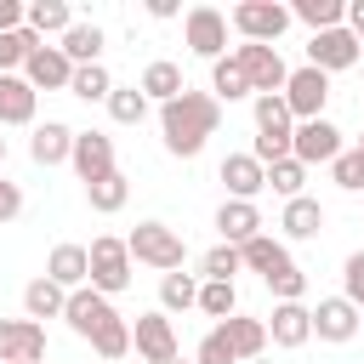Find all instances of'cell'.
Wrapping results in <instances>:
<instances>
[{"label": "cell", "instance_id": "6da1fadb", "mask_svg": "<svg viewBox=\"0 0 364 364\" xmlns=\"http://www.w3.org/2000/svg\"><path fill=\"white\" fill-rule=\"evenodd\" d=\"M216 125H222V102L210 97V91H182L176 102H165L159 108V136H165V148L176 154V159H193L210 136H216Z\"/></svg>", "mask_w": 364, "mask_h": 364}, {"label": "cell", "instance_id": "7a4b0ae2", "mask_svg": "<svg viewBox=\"0 0 364 364\" xmlns=\"http://www.w3.org/2000/svg\"><path fill=\"white\" fill-rule=\"evenodd\" d=\"M125 245H131V262H142L154 273H182V262H188V245L171 222H136Z\"/></svg>", "mask_w": 364, "mask_h": 364}, {"label": "cell", "instance_id": "3957f363", "mask_svg": "<svg viewBox=\"0 0 364 364\" xmlns=\"http://www.w3.org/2000/svg\"><path fill=\"white\" fill-rule=\"evenodd\" d=\"M85 250H91V290H102V296L114 301V296L131 284V245L114 239V233H102V239H91Z\"/></svg>", "mask_w": 364, "mask_h": 364}, {"label": "cell", "instance_id": "277c9868", "mask_svg": "<svg viewBox=\"0 0 364 364\" xmlns=\"http://www.w3.org/2000/svg\"><path fill=\"white\" fill-rule=\"evenodd\" d=\"M228 23H233L250 46H273V40L290 28V6H279V0H239V6L228 11Z\"/></svg>", "mask_w": 364, "mask_h": 364}, {"label": "cell", "instance_id": "5b68a950", "mask_svg": "<svg viewBox=\"0 0 364 364\" xmlns=\"http://www.w3.org/2000/svg\"><path fill=\"white\" fill-rule=\"evenodd\" d=\"M228 11H216V6H193L188 17H182V40H188V51L193 57H205V63H222L228 57Z\"/></svg>", "mask_w": 364, "mask_h": 364}, {"label": "cell", "instance_id": "8992f818", "mask_svg": "<svg viewBox=\"0 0 364 364\" xmlns=\"http://www.w3.org/2000/svg\"><path fill=\"white\" fill-rule=\"evenodd\" d=\"M233 63L245 68V80H250V91L256 97H279L284 91V80H290V68H284V57H279V46H233Z\"/></svg>", "mask_w": 364, "mask_h": 364}, {"label": "cell", "instance_id": "52a82bcc", "mask_svg": "<svg viewBox=\"0 0 364 364\" xmlns=\"http://www.w3.org/2000/svg\"><path fill=\"white\" fill-rule=\"evenodd\" d=\"M131 347H136V364H171V358H182L171 313H142L131 324Z\"/></svg>", "mask_w": 364, "mask_h": 364}, {"label": "cell", "instance_id": "ba28073f", "mask_svg": "<svg viewBox=\"0 0 364 364\" xmlns=\"http://www.w3.org/2000/svg\"><path fill=\"white\" fill-rule=\"evenodd\" d=\"M284 102H290L296 125H301V119H324V102H330V74H324V68H313V63L290 68V80H284Z\"/></svg>", "mask_w": 364, "mask_h": 364}, {"label": "cell", "instance_id": "9c48e42d", "mask_svg": "<svg viewBox=\"0 0 364 364\" xmlns=\"http://www.w3.org/2000/svg\"><path fill=\"white\" fill-rule=\"evenodd\" d=\"M341 154H347V142L330 119H301L290 136V159H301V165H336Z\"/></svg>", "mask_w": 364, "mask_h": 364}, {"label": "cell", "instance_id": "30bf717a", "mask_svg": "<svg viewBox=\"0 0 364 364\" xmlns=\"http://www.w3.org/2000/svg\"><path fill=\"white\" fill-rule=\"evenodd\" d=\"M364 51H358V34L341 23V28H324V34H313L307 40V63L313 68H324V74H341V68H353Z\"/></svg>", "mask_w": 364, "mask_h": 364}, {"label": "cell", "instance_id": "8fae6325", "mask_svg": "<svg viewBox=\"0 0 364 364\" xmlns=\"http://www.w3.org/2000/svg\"><path fill=\"white\" fill-rule=\"evenodd\" d=\"M68 165H74V176H80L85 188L102 182V176H114V171H119V165H114V136H102V131H80Z\"/></svg>", "mask_w": 364, "mask_h": 364}, {"label": "cell", "instance_id": "7c38bea8", "mask_svg": "<svg viewBox=\"0 0 364 364\" xmlns=\"http://www.w3.org/2000/svg\"><path fill=\"white\" fill-rule=\"evenodd\" d=\"M63 318H68V330H74V336H85V341H91V336H97V330H108L119 313H114V301H108L102 290H91V284H85V290H68Z\"/></svg>", "mask_w": 364, "mask_h": 364}, {"label": "cell", "instance_id": "4fadbf2b", "mask_svg": "<svg viewBox=\"0 0 364 364\" xmlns=\"http://www.w3.org/2000/svg\"><path fill=\"white\" fill-rule=\"evenodd\" d=\"M358 330H364V313H358L347 296H324V301L313 307V336H318V341L341 347V341H353Z\"/></svg>", "mask_w": 364, "mask_h": 364}, {"label": "cell", "instance_id": "5bb4252c", "mask_svg": "<svg viewBox=\"0 0 364 364\" xmlns=\"http://www.w3.org/2000/svg\"><path fill=\"white\" fill-rule=\"evenodd\" d=\"M40 358H46V324L0 318V364H40Z\"/></svg>", "mask_w": 364, "mask_h": 364}, {"label": "cell", "instance_id": "9a60e30c", "mask_svg": "<svg viewBox=\"0 0 364 364\" xmlns=\"http://www.w3.org/2000/svg\"><path fill=\"white\" fill-rule=\"evenodd\" d=\"M23 80L34 85V91H68L74 85V63L63 57V46H34L28 51V63H23Z\"/></svg>", "mask_w": 364, "mask_h": 364}, {"label": "cell", "instance_id": "2e32d148", "mask_svg": "<svg viewBox=\"0 0 364 364\" xmlns=\"http://www.w3.org/2000/svg\"><path fill=\"white\" fill-rule=\"evenodd\" d=\"M267 341L284 347V353L307 347V341H313V307H301V301H279L273 318H267Z\"/></svg>", "mask_w": 364, "mask_h": 364}, {"label": "cell", "instance_id": "e0dca14e", "mask_svg": "<svg viewBox=\"0 0 364 364\" xmlns=\"http://www.w3.org/2000/svg\"><path fill=\"white\" fill-rule=\"evenodd\" d=\"M216 176L228 182V199H250V205H256V193L267 188V165H262L256 154H228Z\"/></svg>", "mask_w": 364, "mask_h": 364}, {"label": "cell", "instance_id": "ac0fdd59", "mask_svg": "<svg viewBox=\"0 0 364 364\" xmlns=\"http://www.w3.org/2000/svg\"><path fill=\"white\" fill-rule=\"evenodd\" d=\"M46 279L63 284V290H85L91 284V250L85 245H57L46 256Z\"/></svg>", "mask_w": 364, "mask_h": 364}, {"label": "cell", "instance_id": "d6986e66", "mask_svg": "<svg viewBox=\"0 0 364 364\" xmlns=\"http://www.w3.org/2000/svg\"><path fill=\"white\" fill-rule=\"evenodd\" d=\"M250 114H256V136L290 148V136H296V114H290L284 91H279V97H250Z\"/></svg>", "mask_w": 364, "mask_h": 364}, {"label": "cell", "instance_id": "ffe728a7", "mask_svg": "<svg viewBox=\"0 0 364 364\" xmlns=\"http://www.w3.org/2000/svg\"><path fill=\"white\" fill-rule=\"evenodd\" d=\"M74 125H63V119H46V125H34V136H28V159L34 165H63L68 154H74Z\"/></svg>", "mask_w": 364, "mask_h": 364}, {"label": "cell", "instance_id": "44dd1931", "mask_svg": "<svg viewBox=\"0 0 364 364\" xmlns=\"http://www.w3.org/2000/svg\"><path fill=\"white\" fill-rule=\"evenodd\" d=\"M216 228H222V245H250V239L262 233V210H256L250 199H222Z\"/></svg>", "mask_w": 364, "mask_h": 364}, {"label": "cell", "instance_id": "7402d4cb", "mask_svg": "<svg viewBox=\"0 0 364 364\" xmlns=\"http://www.w3.org/2000/svg\"><path fill=\"white\" fill-rule=\"evenodd\" d=\"M239 256H245V267H250V273H262V284H267V279H279L284 267H296V262H290V250H284V239H273V233H256L250 245H239Z\"/></svg>", "mask_w": 364, "mask_h": 364}, {"label": "cell", "instance_id": "603a6c76", "mask_svg": "<svg viewBox=\"0 0 364 364\" xmlns=\"http://www.w3.org/2000/svg\"><path fill=\"white\" fill-rule=\"evenodd\" d=\"M34 102L40 91L23 74H0V125H34Z\"/></svg>", "mask_w": 364, "mask_h": 364}, {"label": "cell", "instance_id": "cb8c5ba5", "mask_svg": "<svg viewBox=\"0 0 364 364\" xmlns=\"http://www.w3.org/2000/svg\"><path fill=\"white\" fill-rule=\"evenodd\" d=\"M136 85H142V97H148V102H159V108H165V102H176V97L188 91L182 68H176L171 57H154V63L142 68V80H136Z\"/></svg>", "mask_w": 364, "mask_h": 364}, {"label": "cell", "instance_id": "d4e9b609", "mask_svg": "<svg viewBox=\"0 0 364 364\" xmlns=\"http://www.w3.org/2000/svg\"><path fill=\"white\" fill-rule=\"evenodd\" d=\"M63 307H68V290H63V284H51L46 273L23 284V318L46 324V318H63Z\"/></svg>", "mask_w": 364, "mask_h": 364}, {"label": "cell", "instance_id": "484cf974", "mask_svg": "<svg viewBox=\"0 0 364 364\" xmlns=\"http://www.w3.org/2000/svg\"><path fill=\"white\" fill-rule=\"evenodd\" d=\"M222 330H228V341H233V353H239V364H256V358L267 353V318H250V313H233V318H222Z\"/></svg>", "mask_w": 364, "mask_h": 364}, {"label": "cell", "instance_id": "4316f807", "mask_svg": "<svg viewBox=\"0 0 364 364\" xmlns=\"http://www.w3.org/2000/svg\"><path fill=\"white\" fill-rule=\"evenodd\" d=\"M279 228H284V239H318V233H324V205H318L313 193H301V199H284V216H279Z\"/></svg>", "mask_w": 364, "mask_h": 364}, {"label": "cell", "instance_id": "83f0119b", "mask_svg": "<svg viewBox=\"0 0 364 364\" xmlns=\"http://www.w3.org/2000/svg\"><path fill=\"white\" fill-rule=\"evenodd\" d=\"M57 46H63V57H68L74 68H91V63H102V28H97V23H74V28H68Z\"/></svg>", "mask_w": 364, "mask_h": 364}, {"label": "cell", "instance_id": "f1b7e54d", "mask_svg": "<svg viewBox=\"0 0 364 364\" xmlns=\"http://www.w3.org/2000/svg\"><path fill=\"white\" fill-rule=\"evenodd\" d=\"M68 28H74L68 0H34V6H28V34H40V40H46V34H57V40H63Z\"/></svg>", "mask_w": 364, "mask_h": 364}, {"label": "cell", "instance_id": "f546056e", "mask_svg": "<svg viewBox=\"0 0 364 364\" xmlns=\"http://www.w3.org/2000/svg\"><path fill=\"white\" fill-rule=\"evenodd\" d=\"M210 97H216V102H239V97H256V91H250V80H245V68L233 63V51H228L222 63H210Z\"/></svg>", "mask_w": 364, "mask_h": 364}, {"label": "cell", "instance_id": "4dcf8cb0", "mask_svg": "<svg viewBox=\"0 0 364 364\" xmlns=\"http://www.w3.org/2000/svg\"><path fill=\"white\" fill-rule=\"evenodd\" d=\"M199 284H205V279H193V273H165V279H159V313H188V307H199Z\"/></svg>", "mask_w": 364, "mask_h": 364}, {"label": "cell", "instance_id": "1f68e13d", "mask_svg": "<svg viewBox=\"0 0 364 364\" xmlns=\"http://www.w3.org/2000/svg\"><path fill=\"white\" fill-rule=\"evenodd\" d=\"M290 17L307 23L313 34H324V28H341V23H347V6H341V0H296Z\"/></svg>", "mask_w": 364, "mask_h": 364}, {"label": "cell", "instance_id": "d6a6232c", "mask_svg": "<svg viewBox=\"0 0 364 364\" xmlns=\"http://www.w3.org/2000/svg\"><path fill=\"white\" fill-rule=\"evenodd\" d=\"M85 199H91V210L114 216V210H125V199H131V176H125V171H114V176L91 182V188H85Z\"/></svg>", "mask_w": 364, "mask_h": 364}, {"label": "cell", "instance_id": "836d02e7", "mask_svg": "<svg viewBox=\"0 0 364 364\" xmlns=\"http://www.w3.org/2000/svg\"><path fill=\"white\" fill-rule=\"evenodd\" d=\"M68 97H80V102H108V97H114V74H108L102 63H91V68H74V85H68Z\"/></svg>", "mask_w": 364, "mask_h": 364}, {"label": "cell", "instance_id": "e575fe53", "mask_svg": "<svg viewBox=\"0 0 364 364\" xmlns=\"http://www.w3.org/2000/svg\"><path fill=\"white\" fill-rule=\"evenodd\" d=\"M199 313H205V318H216V324H222V318H233V313H239V290H233V284H222V279H205V284H199Z\"/></svg>", "mask_w": 364, "mask_h": 364}, {"label": "cell", "instance_id": "d590c367", "mask_svg": "<svg viewBox=\"0 0 364 364\" xmlns=\"http://www.w3.org/2000/svg\"><path fill=\"white\" fill-rule=\"evenodd\" d=\"M108 114H114V125H142V119H148V97H142V85H114Z\"/></svg>", "mask_w": 364, "mask_h": 364}, {"label": "cell", "instance_id": "8d00e7d4", "mask_svg": "<svg viewBox=\"0 0 364 364\" xmlns=\"http://www.w3.org/2000/svg\"><path fill=\"white\" fill-rule=\"evenodd\" d=\"M245 267V256H239V245H210L205 256H199V279H222V284H233V273Z\"/></svg>", "mask_w": 364, "mask_h": 364}, {"label": "cell", "instance_id": "74e56055", "mask_svg": "<svg viewBox=\"0 0 364 364\" xmlns=\"http://www.w3.org/2000/svg\"><path fill=\"white\" fill-rule=\"evenodd\" d=\"M91 353H97L102 364H119V358L131 353V324H125V318H114L108 330H97V336H91Z\"/></svg>", "mask_w": 364, "mask_h": 364}, {"label": "cell", "instance_id": "f35d334b", "mask_svg": "<svg viewBox=\"0 0 364 364\" xmlns=\"http://www.w3.org/2000/svg\"><path fill=\"white\" fill-rule=\"evenodd\" d=\"M301 182H307V165H301V159H279V165H267V188H273L279 199H301Z\"/></svg>", "mask_w": 364, "mask_h": 364}, {"label": "cell", "instance_id": "ab89813d", "mask_svg": "<svg viewBox=\"0 0 364 364\" xmlns=\"http://www.w3.org/2000/svg\"><path fill=\"white\" fill-rule=\"evenodd\" d=\"M40 46V34H28V28H17V34H0V74H17L23 63H28V51Z\"/></svg>", "mask_w": 364, "mask_h": 364}, {"label": "cell", "instance_id": "60d3db41", "mask_svg": "<svg viewBox=\"0 0 364 364\" xmlns=\"http://www.w3.org/2000/svg\"><path fill=\"white\" fill-rule=\"evenodd\" d=\"M193 364H239V353H233V341H228V330H222V324H210V330H205V341H199Z\"/></svg>", "mask_w": 364, "mask_h": 364}, {"label": "cell", "instance_id": "b9f144b4", "mask_svg": "<svg viewBox=\"0 0 364 364\" xmlns=\"http://www.w3.org/2000/svg\"><path fill=\"white\" fill-rule=\"evenodd\" d=\"M330 176H336V188H347V193H364V148H347V154L330 165Z\"/></svg>", "mask_w": 364, "mask_h": 364}, {"label": "cell", "instance_id": "7bdbcfd3", "mask_svg": "<svg viewBox=\"0 0 364 364\" xmlns=\"http://www.w3.org/2000/svg\"><path fill=\"white\" fill-rule=\"evenodd\" d=\"M341 296L364 313V250H353V256L341 262Z\"/></svg>", "mask_w": 364, "mask_h": 364}, {"label": "cell", "instance_id": "ee69618b", "mask_svg": "<svg viewBox=\"0 0 364 364\" xmlns=\"http://www.w3.org/2000/svg\"><path fill=\"white\" fill-rule=\"evenodd\" d=\"M17 28H28V6L23 0H0V34H17Z\"/></svg>", "mask_w": 364, "mask_h": 364}, {"label": "cell", "instance_id": "f6af8a7d", "mask_svg": "<svg viewBox=\"0 0 364 364\" xmlns=\"http://www.w3.org/2000/svg\"><path fill=\"white\" fill-rule=\"evenodd\" d=\"M17 210H23V188H17L6 171H0V222H11Z\"/></svg>", "mask_w": 364, "mask_h": 364}, {"label": "cell", "instance_id": "bcb514c9", "mask_svg": "<svg viewBox=\"0 0 364 364\" xmlns=\"http://www.w3.org/2000/svg\"><path fill=\"white\" fill-rule=\"evenodd\" d=\"M148 17H159V23L176 17V0H148Z\"/></svg>", "mask_w": 364, "mask_h": 364}, {"label": "cell", "instance_id": "7dc6e473", "mask_svg": "<svg viewBox=\"0 0 364 364\" xmlns=\"http://www.w3.org/2000/svg\"><path fill=\"white\" fill-rule=\"evenodd\" d=\"M347 28H353V34H364V0H353V6H347Z\"/></svg>", "mask_w": 364, "mask_h": 364}, {"label": "cell", "instance_id": "c3c4849f", "mask_svg": "<svg viewBox=\"0 0 364 364\" xmlns=\"http://www.w3.org/2000/svg\"><path fill=\"white\" fill-rule=\"evenodd\" d=\"M0 165H6V136H0Z\"/></svg>", "mask_w": 364, "mask_h": 364}, {"label": "cell", "instance_id": "681fc988", "mask_svg": "<svg viewBox=\"0 0 364 364\" xmlns=\"http://www.w3.org/2000/svg\"><path fill=\"white\" fill-rule=\"evenodd\" d=\"M171 364H193V358H171Z\"/></svg>", "mask_w": 364, "mask_h": 364}, {"label": "cell", "instance_id": "f907efd6", "mask_svg": "<svg viewBox=\"0 0 364 364\" xmlns=\"http://www.w3.org/2000/svg\"><path fill=\"white\" fill-rule=\"evenodd\" d=\"M358 51H364V34H358Z\"/></svg>", "mask_w": 364, "mask_h": 364}, {"label": "cell", "instance_id": "816d5d0a", "mask_svg": "<svg viewBox=\"0 0 364 364\" xmlns=\"http://www.w3.org/2000/svg\"><path fill=\"white\" fill-rule=\"evenodd\" d=\"M353 148H364V136H358V142H353Z\"/></svg>", "mask_w": 364, "mask_h": 364}, {"label": "cell", "instance_id": "f5cc1de1", "mask_svg": "<svg viewBox=\"0 0 364 364\" xmlns=\"http://www.w3.org/2000/svg\"><path fill=\"white\" fill-rule=\"evenodd\" d=\"M256 364H267V358H256Z\"/></svg>", "mask_w": 364, "mask_h": 364}]
</instances>
